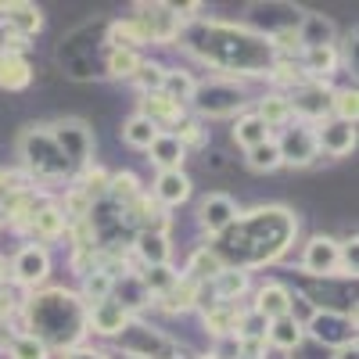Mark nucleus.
I'll return each instance as SVG.
<instances>
[{
	"instance_id": "41",
	"label": "nucleus",
	"mask_w": 359,
	"mask_h": 359,
	"mask_svg": "<svg viewBox=\"0 0 359 359\" xmlns=\"http://www.w3.org/2000/svg\"><path fill=\"white\" fill-rule=\"evenodd\" d=\"M158 133H162V130H158L155 123H147L144 115H130L126 123H123V140H126L130 147H137V151H147V147L155 144Z\"/></svg>"
},
{
	"instance_id": "1",
	"label": "nucleus",
	"mask_w": 359,
	"mask_h": 359,
	"mask_svg": "<svg viewBox=\"0 0 359 359\" xmlns=\"http://www.w3.org/2000/svg\"><path fill=\"white\" fill-rule=\"evenodd\" d=\"M176 43L201 65L216 69L219 79L226 76H269L273 69V43L252 33L248 25L216 22V18H194L180 29Z\"/></svg>"
},
{
	"instance_id": "35",
	"label": "nucleus",
	"mask_w": 359,
	"mask_h": 359,
	"mask_svg": "<svg viewBox=\"0 0 359 359\" xmlns=\"http://www.w3.org/2000/svg\"><path fill=\"white\" fill-rule=\"evenodd\" d=\"M198 302H201V284L180 277L176 287H172L169 294H162L158 306H162L165 313H191V309H198Z\"/></svg>"
},
{
	"instance_id": "47",
	"label": "nucleus",
	"mask_w": 359,
	"mask_h": 359,
	"mask_svg": "<svg viewBox=\"0 0 359 359\" xmlns=\"http://www.w3.org/2000/svg\"><path fill=\"white\" fill-rule=\"evenodd\" d=\"M172 130H176L172 137L184 144V151H191V147H201V144L208 140V133H205V126H201V118H194V115H184Z\"/></svg>"
},
{
	"instance_id": "27",
	"label": "nucleus",
	"mask_w": 359,
	"mask_h": 359,
	"mask_svg": "<svg viewBox=\"0 0 359 359\" xmlns=\"http://www.w3.org/2000/svg\"><path fill=\"white\" fill-rule=\"evenodd\" d=\"M29 83H33V65H29V57L0 50V90L18 94V90H25Z\"/></svg>"
},
{
	"instance_id": "18",
	"label": "nucleus",
	"mask_w": 359,
	"mask_h": 359,
	"mask_svg": "<svg viewBox=\"0 0 359 359\" xmlns=\"http://www.w3.org/2000/svg\"><path fill=\"white\" fill-rule=\"evenodd\" d=\"M0 25H8L22 40H33L43 29V11L29 0H11V4H0Z\"/></svg>"
},
{
	"instance_id": "54",
	"label": "nucleus",
	"mask_w": 359,
	"mask_h": 359,
	"mask_svg": "<svg viewBox=\"0 0 359 359\" xmlns=\"http://www.w3.org/2000/svg\"><path fill=\"white\" fill-rule=\"evenodd\" d=\"M0 226H4V205H0Z\"/></svg>"
},
{
	"instance_id": "15",
	"label": "nucleus",
	"mask_w": 359,
	"mask_h": 359,
	"mask_svg": "<svg viewBox=\"0 0 359 359\" xmlns=\"http://www.w3.org/2000/svg\"><path fill=\"white\" fill-rule=\"evenodd\" d=\"M65 230H69V219H65V212H62V205H54L50 198L33 212V219H29V230H25V237H33V245H50V241H57V237H65Z\"/></svg>"
},
{
	"instance_id": "4",
	"label": "nucleus",
	"mask_w": 359,
	"mask_h": 359,
	"mask_svg": "<svg viewBox=\"0 0 359 359\" xmlns=\"http://www.w3.org/2000/svg\"><path fill=\"white\" fill-rule=\"evenodd\" d=\"M18 158H22L25 180L57 184V180H69L72 176V165L65 162L62 151H57V144L47 133V126H25L18 133Z\"/></svg>"
},
{
	"instance_id": "19",
	"label": "nucleus",
	"mask_w": 359,
	"mask_h": 359,
	"mask_svg": "<svg viewBox=\"0 0 359 359\" xmlns=\"http://www.w3.org/2000/svg\"><path fill=\"white\" fill-rule=\"evenodd\" d=\"M266 323H273V320H280V316H291V309H294V294H291V287L287 284H280V280H266L259 291H255V306H252Z\"/></svg>"
},
{
	"instance_id": "2",
	"label": "nucleus",
	"mask_w": 359,
	"mask_h": 359,
	"mask_svg": "<svg viewBox=\"0 0 359 359\" xmlns=\"http://www.w3.org/2000/svg\"><path fill=\"white\" fill-rule=\"evenodd\" d=\"M298 237V219L284 205H262L252 212H237V219L216 237L212 252L230 269H255L284 259Z\"/></svg>"
},
{
	"instance_id": "23",
	"label": "nucleus",
	"mask_w": 359,
	"mask_h": 359,
	"mask_svg": "<svg viewBox=\"0 0 359 359\" xmlns=\"http://www.w3.org/2000/svg\"><path fill=\"white\" fill-rule=\"evenodd\" d=\"M338 43V25L331 18H323L316 11L302 15V25H298V50L309 47H334Z\"/></svg>"
},
{
	"instance_id": "9",
	"label": "nucleus",
	"mask_w": 359,
	"mask_h": 359,
	"mask_svg": "<svg viewBox=\"0 0 359 359\" xmlns=\"http://www.w3.org/2000/svg\"><path fill=\"white\" fill-rule=\"evenodd\" d=\"M47 133L54 137L57 151L65 155L72 172L90 165V158H94V133H90V126L83 123V118H57V123L47 126Z\"/></svg>"
},
{
	"instance_id": "42",
	"label": "nucleus",
	"mask_w": 359,
	"mask_h": 359,
	"mask_svg": "<svg viewBox=\"0 0 359 359\" xmlns=\"http://www.w3.org/2000/svg\"><path fill=\"white\" fill-rule=\"evenodd\" d=\"M194 83H198V79H194L191 72H184V69H165V76H162V94L187 108V101H191V94H194Z\"/></svg>"
},
{
	"instance_id": "49",
	"label": "nucleus",
	"mask_w": 359,
	"mask_h": 359,
	"mask_svg": "<svg viewBox=\"0 0 359 359\" xmlns=\"http://www.w3.org/2000/svg\"><path fill=\"white\" fill-rule=\"evenodd\" d=\"M266 320L255 313V309H245L241 313V323H237V334L233 338H266Z\"/></svg>"
},
{
	"instance_id": "28",
	"label": "nucleus",
	"mask_w": 359,
	"mask_h": 359,
	"mask_svg": "<svg viewBox=\"0 0 359 359\" xmlns=\"http://www.w3.org/2000/svg\"><path fill=\"white\" fill-rule=\"evenodd\" d=\"M111 298H115V302L123 306L130 316L151 306V294L144 291V284H140V277H137V273H123V277H115V284H111Z\"/></svg>"
},
{
	"instance_id": "31",
	"label": "nucleus",
	"mask_w": 359,
	"mask_h": 359,
	"mask_svg": "<svg viewBox=\"0 0 359 359\" xmlns=\"http://www.w3.org/2000/svg\"><path fill=\"white\" fill-rule=\"evenodd\" d=\"M223 269H226V266H223V259L212 252V245H201V248H194V252H191L184 277H187V280H194V284H208L212 277H219Z\"/></svg>"
},
{
	"instance_id": "10",
	"label": "nucleus",
	"mask_w": 359,
	"mask_h": 359,
	"mask_svg": "<svg viewBox=\"0 0 359 359\" xmlns=\"http://www.w3.org/2000/svg\"><path fill=\"white\" fill-rule=\"evenodd\" d=\"M306 338H313L316 345L327 348H345L355 341V316L348 313H331V309H313L302 323Z\"/></svg>"
},
{
	"instance_id": "17",
	"label": "nucleus",
	"mask_w": 359,
	"mask_h": 359,
	"mask_svg": "<svg viewBox=\"0 0 359 359\" xmlns=\"http://www.w3.org/2000/svg\"><path fill=\"white\" fill-rule=\"evenodd\" d=\"M316 147L331 158H345L355 151V126L341 118H323L316 126Z\"/></svg>"
},
{
	"instance_id": "22",
	"label": "nucleus",
	"mask_w": 359,
	"mask_h": 359,
	"mask_svg": "<svg viewBox=\"0 0 359 359\" xmlns=\"http://www.w3.org/2000/svg\"><path fill=\"white\" fill-rule=\"evenodd\" d=\"M298 54H302V57H298V69H302V76H306V79H316V83L331 79V76L338 72V65H341L338 43H334V47H309V50H298Z\"/></svg>"
},
{
	"instance_id": "8",
	"label": "nucleus",
	"mask_w": 359,
	"mask_h": 359,
	"mask_svg": "<svg viewBox=\"0 0 359 359\" xmlns=\"http://www.w3.org/2000/svg\"><path fill=\"white\" fill-rule=\"evenodd\" d=\"M137 29L144 43H176L180 29H184L187 22L176 15L172 4H147V0H140V4H133V18H130Z\"/></svg>"
},
{
	"instance_id": "30",
	"label": "nucleus",
	"mask_w": 359,
	"mask_h": 359,
	"mask_svg": "<svg viewBox=\"0 0 359 359\" xmlns=\"http://www.w3.org/2000/svg\"><path fill=\"white\" fill-rule=\"evenodd\" d=\"M302 341H306V331H302V320L298 316H280L266 327V345H273L280 352H294Z\"/></svg>"
},
{
	"instance_id": "46",
	"label": "nucleus",
	"mask_w": 359,
	"mask_h": 359,
	"mask_svg": "<svg viewBox=\"0 0 359 359\" xmlns=\"http://www.w3.org/2000/svg\"><path fill=\"white\" fill-rule=\"evenodd\" d=\"M245 162H248V169H255V172H277V169H280V151H277V140H266V144L252 147Z\"/></svg>"
},
{
	"instance_id": "12",
	"label": "nucleus",
	"mask_w": 359,
	"mask_h": 359,
	"mask_svg": "<svg viewBox=\"0 0 359 359\" xmlns=\"http://www.w3.org/2000/svg\"><path fill=\"white\" fill-rule=\"evenodd\" d=\"M331 94L334 90L327 83H316V79H306L298 83L291 94H287V104H291V118L298 115V123H309V126H320L323 118H331Z\"/></svg>"
},
{
	"instance_id": "13",
	"label": "nucleus",
	"mask_w": 359,
	"mask_h": 359,
	"mask_svg": "<svg viewBox=\"0 0 359 359\" xmlns=\"http://www.w3.org/2000/svg\"><path fill=\"white\" fill-rule=\"evenodd\" d=\"M11 266V280L18 284V287H25V291H36L47 277H50V252L43 248V245H22L18 252H15V259L8 262Z\"/></svg>"
},
{
	"instance_id": "20",
	"label": "nucleus",
	"mask_w": 359,
	"mask_h": 359,
	"mask_svg": "<svg viewBox=\"0 0 359 359\" xmlns=\"http://www.w3.org/2000/svg\"><path fill=\"white\" fill-rule=\"evenodd\" d=\"M137 115H144L147 123H155L162 133H169L180 118L187 115V108L180 104V101H172V97H165L162 90H155V94H144V101H140V111Z\"/></svg>"
},
{
	"instance_id": "29",
	"label": "nucleus",
	"mask_w": 359,
	"mask_h": 359,
	"mask_svg": "<svg viewBox=\"0 0 359 359\" xmlns=\"http://www.w3.org/2000/svg\"><path fill=\"white\" fill-rule=\"evenodd\" d=\"M208 287V294L216 298V302H237L241 294H248V287H252V277L245 273V269H223L219 277H212L205 284Z\"/></svg>"
},
{
	"instance_id": "40",
	"label": "nucleus",
	"mask_w": 359,
	"mask_h": 359,
	"mask_svg": "<svg viewBox=\"0 0 359 359\" xmlns=\"http://www.w3.org/2000/svg\"><path fill=\"white\" fill-rule=\"evenodd\" d=\"M111 284H115V277L104 273V269H94V273H86L83 284H79V302H83L86 309H90V306H97V302H104V298H111Z\"/></svg>"
},
{
	"instance_id": "37",
	"label": "nucleus",
	"mask_w": 359,
	"mask_h": 359,
	"mask_svg": "<svg viewBox=\"0 0 359 359\" xmlns=\"http://www.w3.org/2000/svg\"><path fill=\"white\" fill-rule=\"evenodd\" d=\"M266 140H273V137H269V130L262 126V118L255 111L237 115V123H233V144H241L245 151H252V147H259Z\"/></svg>"
},
{
	"instance_id": "24",
	"label": "nucleus",
	"mask_w": 359,
	"mask_h": 359,
	"mask_svg": "<svg viewBox=\"0 0 359 359\" xmlns=\"http://www.w3.org/2000/svg\"><path fill=\"white\" fill-rule=\"evenodd\" d=\"M241 306H233V302H212L208 309H201V323H205V331L212 334L216 341L219 338H233L237 334V323H241Z\"/></svg>"
},
{
	"instance_id": "7",
	"label": "nucleus",
	"mask_w": 359,
	"mask_h": 359,
	"mask_svg": "<svg viewBox=\"0 0 359 359\" xmlns=\"http://www.w3.org/2000/svg\"><path fill=\"white\" fill-rule=\"evenodd\" d=\"M115 345H118V352L130 355V359H180V355H184L180 341H172L165 331H158V327L144 323L137 316L115 334Z\"/></svg>"
},
{
	"instance_id": "55",
	"label": "nucleus",
	"mask_w": 359,
	"mask_h": 359,
	"mask_svg": "<svg viewBox=\"0 0 359 359\" xmlns=\"http://www.w3.org/2000/svg\"><path fill=\"white\" fill-rule=\"evenodd\" d=\"M237 359H248V355H237Z\"/></svg>"
},
{
	"instance_id": "11",
	"label": "nucleus",
	"mask_w": 359,
	"mask_h": 359,
	"mask_svg": "<svg viewBox=\"0 0 359 359\" xmlns=\"http://www.w3.org/2000/svg\"><path fill=\"white\" fill-rule=\"evenodd\" d=\"M277 151H280V165H291V169H306L320 158V147H316V126L309 123H291L284 126L280 140H277Z\"/></svg>"
},
{
	"instance_id": "3",
	"label": "nucleus",
	"mask_w": 359,
	"mask_h": 359,
	"mask_svg": "<svg viewBox=\"0 0 359 359\" xmlns=\"http://www.w3.org/2000/svg\"><path fill=\"white\" fill-rule=\"evenodd\" d=\"M22 320H25V334L40 338L50 352H69L83 345L86 331V306L79 302V294L69 287H43L33 291L22 302Z\"/></svg>"
},
{
	"instance_id": "45",
	"label": "nucleus",
	"mask_w": 359,
	"mask_h": 359,
	"mask_svg": "<svg viewBox=\"0 0 359 359\" xmlns=\"http://www.w3.org/2000/svg\"><path fill=\"white\" fill-rule=\"evenodd\" d=\"M8 355L11 359H50V348L40 338H33V334H11Z\"/></svg>"
},
{
	"instance_id": "51",
	"label": "nucleus",
	"mask_w": 359,
	"mask_h": 359,
	"mask_svg": "<svg viewBox=\"0 0 359 359\" xmlns=\"http://www.w3.org/2000/svg\"><path fill=\"white\" fill-rule=\"evenodd\" d=\"M62 359H111V355L101 352V348H90V345H76V348L62 352Z\"/></svg>"
},
{
	"instance_id": "52",
	"label": "nucleus",
	"mask_w": 359,
	"mask_h": 359,
	"mask_svg": "<svg viewBox=\"0 0 359 359\" xmlns=\"http://www.w3.org/2000/svg\"><path fill=\"white\" fill-rule=\"evenodd\" d=\"M334 359H359V345H345V348H334Z\"/></svg>"
},
{
	"instance_id": "38",
	"label": "nucleus",
	"mask_w": 359,
	"mask_h": 359,
	"mask_svg": "<svg viewBox=\"0 0 359 359\" xmlns=\"http://www.w3.org/2000/svg\"><path fill=\"white\" fill-rule=\"evenodd\" d=\"M147 57L140 50H104V76L111 79H133Z\"/></svg>"
},
{
	"instance_id": "50",
	"label": "nucleus",
	"mask_w": 359,
	"mask_h": 359,
	"mask_svg": "<svg viewBox=\"0 0 359 359\" xmlns=\"http://www.w3.org/2000/svg\"><path fill=\"white\" fill-rule=\"evenodd\" d=\"M18 187H29V180H25L22 172H15V169H4V165H0V201H4L8 194H15Z\"/></svg>"
},
{
	"instance_id": "25",
	"label": "nucleus",
	"mask_w": 359,
	"mask_h": 359,
	"mask_svg": "<svg viewBox=\"0 0 359 359\" xmlns=\"http://www.w3.org/2000/svg\"><path fill=\"white\" fill-rule=\"evenodd\" d=\"M151 198L162 205V208H176L191 198V180L184 169H172V172H158L155 176V187H151Z\"/></svg>"
},
{
	"instance_id": "33",
	"label": "nucleus",
	"mask_w": 359,
	"mask_h": 359,
	"mask_svg": "<svg viewBox=\"0 0 359 359\" xmlns=\"http://www.w3.org/2000/svg\"><path fill=\"white\" fill-rule=\"evenodd\" d=\"M144 194V187H140V180H137V172H111L108 176V191H104V201L108 205H115V208H130L137 198Z\"/></svg>"
},
{
	"instance_id": "53",
	"label": "nucleus",
	"mask_w": 359,
	"mask_h": 359,
	"mask_svg": "<svg viewBox=\"0 0 359 359\" xmlns=\"http://www.w3.org/2000/svg\"><path fill=\"white\" fill-rule=\"evenodd\" d=\"M8 280H11V266H8V259L0 255V291L8 287Z\"/></svg>"
},
{
	"instance_id": "14",
	"label": "nucleus",
	"mask_w": 359,
	"mask_h": 359,
	"mask_svg": "<svg viewBox=\"0 0 359 359\" xmlns=\"http://www.w3.org/2000/svg\"><path fill=\"white\" fill-rule=\"evenodd\" d=\"M302 269L313 280H338V241L327 233H316L302 248Z\"/></svg>"
},
{
	"instance_id": "21",
	"label": "nucleus",
	"mask_w": 359,
	"mask_h": 359,
	"mask_svg": "<svg viewBox=\"0 0 359 359\" xmlns=\"http://www.w3.org/2000/svg\"><path fill=\"white\" fill-rule=\"evenodd\" d=\"M130 320H133V316H130L123 306H118L115 298H104V302H97V306L86 309V331L104 334V338H115Z\"/></svg>"
},
{
	"instance_id": "43",
	"label": "nucleus",
	"mask_w": 359,
	"mask_h": 359,
	"mask_svg": "<svg viewBox=\"0 0 359 359\" xmlns=\"http://www.w3.org/2000/svg\"><path fill=\"white\" fill-rule=\"evenodd\" d=\"M108 176H111V172H108L104 165H86V169H79V184H76V187H79V191H83L90 201L97 205V201H104Z\"/></svg>"
},
{
	"instance_id": "32",
	"label": "nucleus",
	"mask_w": 359,
	"mask_h": 359,
	"mask_svg": "<svg viewBox=\"0 0 359 359\" xmlns=\"http://www.w3.org/2000/svg\"><path fill=\"white\" fill-rule=\"evenodd\" d=\"M255 115L262 118L266 130H284L291 123V104H287V94L273 90V94H262L255 101Z\"/></svg>"
},
{
	"instance_id": "48",
	"label": "nucleus",
	"mask_w": 359,
	"mask_h": 359,
	"mask_svg": "<svg viewBox=\"0 0 359 359\" xmlns=\"http://www.w3.org/2000/svg\"><path fill=\"white\" fill-rule=\"evenodd\" d=\"M162 76H165V65H158V62H144L140 72L133 76V83L140 86V94H155V90H162Z\"/></svg>"
},
{
	"instance_id": "39",
	"label": "nucleus",
	"mask_w": 359,
	"mask_h": 359,
	"mask_svg": "<svg viewBox=\"0 0 359 359\" xmlns=\"http://www.w3.org/2000/svg\"><path fill=\"white\" fill-rule=\"evenodd\" d=\"M137 277H140L144 291L151 294V298H162V294H169V291L176 287V280H180V273L172 269V262H165V266H144Z\"/></svg>"
},
{
	"instance_id": "26",
	"label": "nucleus",
	"mask_w": 359,
	"mask_h": 359,
	"mask_svg": "<svg viewBox=\"0 0 359 359\" xmlns=\"http://www.w3.org/2000/svg\"><path fill=\"white\" fill-rule=\"evenodd\" d=\"M133 255L140 259V266H165L172 259V245H169V233H133Z\"/></svg>"
},
{
	"instance_id": "44",
	"label": "nucleus",
	"mask_w": 359,
	"mask_h": 359,
	"mask_svg": "<svg viewBox=\"0 0 359 359\" xmlns=\"http://www.w3.org/2000/svg\"><path fill=\"white\" fill-rule=\"evenodd\" d=\"M331 118H341V123L355 126V118H359V94H355V86H341V90L331 94Z\"/></svg>"
},
{
	"instance_id": "6",
	"label": "nucleus",
	"mask_w": 359,
	"mask_h": 359,
	"mask_svg": "<svg viewBox=\"0 0 359 359\" xmlns=\"http://www.w3.org/2000/svg\"><path fill=\"white\" fill-rule=\"evenodd\" d=\"M198 115L194 118H230V115H241L248 108V90L237 83V79H205L194 83V94L187 101Z\"/></svg>"
},
{
	"instance_id": "34",
	"label": "nucleus",
	"mask_w": 359,
	"mask_h": 359,
	"mask_svg": "<svg viewBox=\"0 0 359 359\" xmlns=\"http://www.w3.org/2000/svg\"><path fill=\"white\" fill-rule=\"evenodd\" d=\"M147 155H151V162L158 165V172H172V169L184 165V158H187L184 144H180L172 133H158V137H155V144L147 147Z\"/></svg>"
},
{
	"instance_id": "16",
	"label": "nucleus",
	"mask_w": 359,
	"mask_h": 359,
	"mask_svg": "<svg viewBox=\"0 0 359 359\" xmlns=\"http://www.w3.org/2000/svg\"><path fill=\"white\" fill-rule=\"evenodd\" d=\"M233 219H237V201H233V198H226V194H219V191L201 198V205H198V226H201L205 233L219 237Z\"/></svg>"
},
{
	"instance_id": "36",
	"label": "nucleus",
	"mask_w": 359,
	"mask_h": 359,
	"mask_svg": "<svg viewBox=\"0 0 359 359\" xmlns=\"http://www.w3.org/2000/svg\"><path fill=\"white\" fill-rule=\"evenodd\" d=\"M104 47L108 50H140L147 43L130 18H118V22H108V29H104Z\"/></svg>"
},
{
	"instance_id": "5",
	"label": "nucleus",
	"mask_w": 359,
	"mask_h": 359,
	"mask_svg": "<svg viewBox=\"0 0 359 359\" xmlns=\"http://www.w3.org/2000/svg\"><path fill=\"white\" fill-rule=\"evenodd\" d=\"M302 8L291 4H252L248 8V29L259 33L262 40L273 43L277 54H291L298 50V25H302Z\"/></svg>"
}]
</instances>
